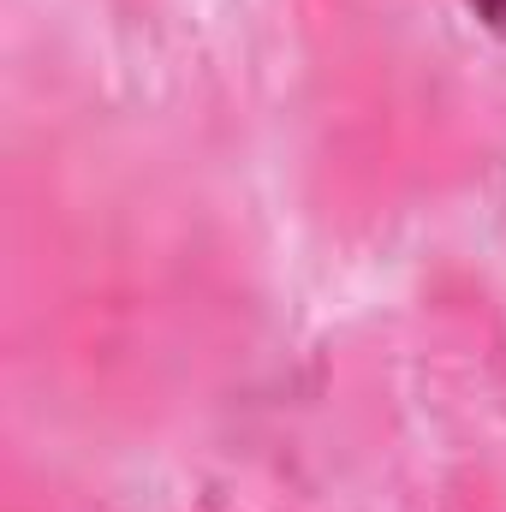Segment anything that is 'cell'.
I'll return each instance as SVG.
<instances>
[{
	"instance_id": "cell-1",
	"label": "cell",
	"mask_w": 506,
	"mask_h": 512,
	"mask_svg": "<svg viewBox=\"0 0 506 512\" xmlns=\"http://www.w3.org/2000/svg\"><path fill=\"white\" fill-rule=\"evenodd\" d=\"M471 12H477L489 30H501V36H506V0H471Z\"/></svg>"
}]
</instances>
